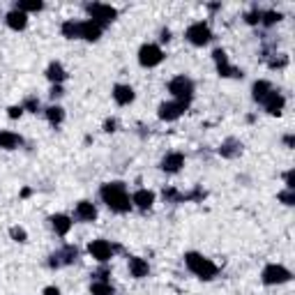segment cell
<instances>
[{"mask_svg": "<svg viewBox=\"0 0 295 295\" xmlns=\"http://www.w3.org/2000/svg\"><path fill=\"white\" fill-rule=\"evenodd\" d=\"M159 39H162V42H169V39H171V33H169V30H162V37H159Z\"/></svg>", "mask_w": 295, "mask_h": 295, "instance_id": "cell-42", "label": "cell"}, {"mask_svg": "<svg viewBox=\"0 0 295 295\" xmlns=\"http://www.w3.org/2000/svg\"><path fill=\"white\" fill-rule=\"evenodd\" d=\"M187 111V106L185 104H180V102H164V104H159V111H157V115H159V120H166V122H173V120H178L182 113Z\"/></svg>", "mask_w": 295, "mask_h": 295, "instance_id": "cell-10", "label": "cell"}, {"mask_svg": "<svg viewBox=\"0 0 295 295\" xmlns=\"http://www.w3.org/2000/svg\"><path fill=\"white\" fill-rule=\"evenodd\" d=\"M212 60L217 62V67H222V65H226V62H229V55H226L224 49H214L212 51Z\"/></svg>", "mask_w": 295, "mask_h": 295, "instance_id": "cell-32", "label": "cell"}, {"mask_svg": "<svg viewBox=\"0 0 295 295\" xmlns=\"http://www.w3.org/2000/svg\"><path fill=\"white\" fill-rule=\"evenodd\" d=\"M88 14H90V21H95L99 28H106L115 21L118 10L111 5H104V3H93V5H88Z\"/></svg>", "mask_w": 295, "mask_h": 295, "instance_id": "cell-4", "label": "cell"}, {"mask_svg": "<svg viewBox=\"0 0 295 295\" xmlns=\"http://www.w3.org/2000/svg\"><path fill=\"white\" fill-rule=\"evenodd\" d=\"M164 60V51L159 44H143L138 49V65L141 67H157L159 62Z\"/></svg>", "mask_w": 295, "mask_h": 295, "instance_id": "cell-7", "label": "cell"}, {"mask_svg": "<svg viewBox=\"0 0 295 295\" xmlns=\"http://www.w3.org/2000/svg\"><path fill=\"white\" fill-rule=\"evenodd\" d=\"M49 222H51V226H53V231L58 235H67L71 231V219L67 217V214H53Z\"/></svg>", "mask_w": 295, "mask_h": 295, "instance_id": "cell-20", "label": "cell"}, {"mask_svg": "<svg viewBox=\"0 0 295 295\" xmlns=\"http://www.w3.org/2000/svg\"><path fill=\"white\" fill-rule=\"evenodd\" d=\"M102 30L104 28H99L95 21L86 19V21H79V37L86 39V42H97L102 37Z\"/></svg>", "mask_w": 295, "mask_h": 295, "instance_id": "cell-11", "label": "cell"}, {"mask_svg": "<svg viewBox=\"0 0 295 295\" xmlns=\"http://www.w3.org/2000/svg\"><path fill=\"white\" fill-rule=\"evenodd\" d=\"M284 145H286V148H293V145H295V138L290 136V134H288V136H284Z\"/></svg>", "mask_w": 295, "mask_h": 295, "instance_id": "cell-41", "label": "cell"}, {"mask_svg": "<svg viewBox=\"0 0 295 295\" xmlns=\"http://www.w3.org/2000/svg\"><path fill=\"white\" fill-rule=\"evenodd\" d=\"M217 71H219V77H224V79H238V77H242V69L233 67L231 62H226V65L217 67Z\"/></svg>", "mask_w": 295, "mask_h": 295, "instance_id": "cell-28", "label": "cell"}, {"mask_svg": "<svg viewBox=\"0 0 295 295\" xmlns=\"http://www.w3.org/2000/svg\"><path fill=\"white\" fill-rule=\"evenodd\" d=\"M7 115H10L12 120L21 118V115H23V106H10V109H7Z\"/></svg>", "mask_w": 295, "mask_h": 295, "instance_id": "cell-36", "label": "cell"}, {"mask_svg": "<svg viewBox=\"0 0 295 295\" xmlns=\"http://www.w3.org/2000/svg\"><path fill=\"white\" fill-rule=\"evenodd\" d=\"M88 252H90V256L99 263H109L111 258H113V247H111V242L102 240V238L90 242V245H88Z\"/></svg>", "mask_w": 295, "mask_h": 295, "instance_id": "cell-8", "label": "cell"}, {"mask_svg": "<svg viewBox=\"0 0 295 295\" xmlns=\"http://www.w3.org/2000/svg\"><path fill=\"white\" fill-rule=\"evenodd\" d=\"M185 265L189 268V272H194L198 279H203V281L214 279L217 277V272H219V268L210 261V258H205L203 254H196V252H187L185 254Z\"/></svg>", "mask_w": 295, "mask_h": 295, "instance_id": "cell-2", "label": "cell"}, {"mask_svg": "<svg viewBox=\"0 0 295 295\" xmlns=\"http://www.w3.org/2000/svg\"><path fill=\"white\" fill-rule=\"evenodd\" d=\"M42 295H60V288H55V286H46L42 290Z\"/></svg>", "mask_w": 295, "mask_h": 295, "instance_id": "cell-39", "label": "cell"}, {"mask_svg": "<svg viewBox=\"0 0 295 295\" xmlns=\"http://www.w3.org/2000/svg\"><path fill=\"white\" fill-rule=\"evenodd\" d=\"M77 258H79V249L74 245H67V247H62L60 252H55L53 256H51L49 265L51 268H62V265H71Z\"/></svg>", "mask_w": 295, "mask_h": 295, "instance_id": "cell-9", "label": "cell"}, {"mask_svg": "<svg viewBox=\"0 0 295 295\" xmlns=\"http://www.w3.org/2000/svg\"><path fill=\"white\" fill-rule=\"evenodd\" d=\"M182 166H185V155L182 153H169L162 159V171H166V173H178Z\"/></svg>", "mask_w": 295, "mask_h": 295, "instance_id": "cell-15", "label": "cell"}, {"mask_svg": "<svg viewBox=\"0 0 295 295\" xmlns=\"http://www.w3.org/2000/svg\"><path fill=\"white\" fill-rule=\"evenodd\" d=\"M62 35H65L67 39H77L79 37V21H74V19H69V21L62 23Z\"/></svg>", "mask_w": 295, "mask_h": 295, "instance_id": "cell-27", "label": "cell"}, {"mask_svg": "<svg viewBox=\"0 0 295 295\" xmlns=\"http://www.w3.org/2000/svg\"><path fill=\"white\" fill-rule=\"evenodd\" d=\"M272 90H274V88L270 86V81H256V83L252 86V97H254V102L263 104V99L268 97Z\"/></svg>", "mask_w": 295, "mask_h": 295, "instance_id": "cell-22", "label": "cell"}, {"mask_svg": "<svg viewBox=\"0 0 295 295\" xmlns=\"http://www.w3.org/2000/svg\"><path fill=\"white\" fill-rule=\"evenodd\" d=\"M245 21L249 23V26H258L261 23V10H252L245 14Z\"/></svg>", "mask_w": 295, "mask_h": 295, "instance_id": "cell-33", "label": "cell"}, {"mask_svg": "<svg viewBox=\"0 0 295 295\" xmlns=\"http://www.w3.org/2000/svg\"><path fill=\"white\" fill-rule=\"evenodd\" d=\"M288 65V58L286 55H279V58H272V60L268 62V67L270 69H277V67H286Z\"/></svg>", "mask_w": 295, "mask_h": 295, "instance_id": "cell-35", "label": "cell"}, {"mask_svg": "<svg viewBox=\"0 0 295 295\" xmlns=\"http://www.w3.org/2000/svg\"><path fill=\"white\" fill-rule=\"evenodd\" d=\"M99 196L106 203V208L118 214H125L131 210V196L127 194L125 182H106L99 189Z\"/></svg>", "mask_w": 295, "mask_h": 295, "instance_id": "cell-1", "label": "cell"}, {"mask_svg": "<svg viewBox=\"0 0 295 295\" xmlns=\"http://www.w3.org/2000/svg\"><path fill=\"white\" fill-rule=\"evenodd\" d=\"M19 145H21V136H19V134L7 131V129L0 131V148H3V150H17Z\"/></svg>", "mask_w": 295, "mask_h": 295, "instance_id": "cell-21", "label": "cell"}, {"mask_svg": "<svg viewBox=\"0 0 295 295\" xmlns=\"http://www.w3.org/2000/svg\"><path fill=\"white\" fill-rule=\"evenodd\" d=\"M277 198H279L281 203H284V205H293V203H295V189L279 191V194H277Z\"/></svg>", "mask_w": 295, "mask_h": 295, "instance_id": "cell-31", "label": "cell"}, {"mask_svg": "<svg viewBox=\"0 0 295 295\" xmlns=\"http://www.w3.org/2000/svg\"><path fill=\"white\" fill-rule=\"evenodd\" d=\"M281 21V12H274V10H270V12H261V23L263 26H274V23H279Z\"/></svg>", "mask_w": 295, "mask_h": 295, "instance_id": "cell-29", "label": "cell"}, {"mask_svg": "<svg viewBox=\"0 0 295 295\" xmlns=\"http://www.w3.org/2000/svg\"><path fill=\"white\" fill-rule=\"evenodd\" d=\"M155 203V191L150 189H136L131 194V205H136L138 210H150Z\"/></svg>", "mask_w": 295, "mask_h": 295, "instance_id": "cell-13", "label": "cell"}, {"mask_svg": "<svg viewBox=\"0 0 295 295\" xmlns=\"http://www.w3.org/2000/svg\"><path fill=\"white\" fill-rule=\"evenodd\" d=\"M284 180H286V189H295V173L293 171H288V173L284 175Z\"/></svg>", "mask_w": 295, "mask_h": 295, "instance_id": "cell-37", "label": "cell"}, {"mask_svg": "<svg viewBox=\"0 0 295 295\" xmlns=\"http://www.w3.org/2000/svg\"><path fill=\"white\" fill-rule=\"evenodd\" d=\"M134 88L131 86H125V83H118V86L113 88V99H115V104L118 106H127L134 102Z\"/></svg>", "mask_w": 295, "mask_h": 295, "instance_id": "cell-14", "label": "cell"}, {"mask_svg": "<svg viewBox=\"0 0 295 295\" xmlns=\"http://www.w3.org/2000/svg\"><path fill=\"white\" fill-rule=\"evenodd\" d=\"M240 153H242V143L235 141V138H229V141L222 143V148H219V155H222V157H238Z\"/></svg>", "mask_w": 295, "mask_h": 295, "instance_id": "cell-23", "label": "cell"}, {"mask_svg": "<svg viewBox=\"0 0 295 295\" xmlns=\"http://www.w3.org/2000/svg\"><path fill=\"white\" fill-rule=\"evenodd\" d=\"M129 272L134 279H143L150 272V265H148V261L141 256H129Z\"/></svg>", "mask_w": 295, "mask_h": 295, "instance_id": "cell-16", "label": "cell"}, {"mask_svg": "<svg viewBox=\"0 0 295 295\" xmlns=\"http://www.w3.org/2000/svg\"><path fill=\"white\" fill-rule=\"evenodd\" d=\"M169 93L173 95L175 102L189 106L191 97H194V83H191V79H187L185 74H180V77H175L169 81Z\"/></svg>", "mask_w": 295, "mask_h": 295, "instance_id": "cell-3", "label": "cell"}, {"mask_svg": "<svg viewBox=\"0 0 295 295\" xmlns=\"http://www.w3.org/2000/svg\"><path fill=\"white\" fill-rule=\"evenodd\" d=\"M115 127H118V122H115V120H106L104 122V131H109V134H111V131H115Z\"/></svg>", "mask_w": 295, "mask_h": 295, "instance_id": "cell-40", "label": "cell"}, {"mask_svg": "<svg viewBox=\"0 0 295 295\" xmlns=\"http://www.w3.org/2000/svg\"><path fill=\"white\" fill-rule=\"evenodd\" d=\"M10 238H12V240H17V242H26L28 240V233H26V229H21V226H12V229H10Z\"/></svg>", "mask_w": 295, "mask_h": 295, "instance_id": "cell-30", "label": "cell"}, {"mask_svg": "<svg viewBox=\"0 0 295 295\" xmlns=\"http://www.w3.org/2000/svg\"><path fill=\"white\" fill-rule=\"evenodd\" d=\"M49 95L55 99V97H62V95H65V90H62V86H53V88H51V93H49Z\"/></svg>", "mask_w": 295, "mask_h": 295, "instance_id": "cell-38", "label": "cell"}, {"mask_svg": "<svg viewBox=\"0 0 295 295\" xmlns=\"http://www.w3.org/2000/svg\"><path fill=\"white\" fill-rule=\"evenodd\" d=\"M46 79H49V81L53 83V86H60V83L67 79L65 67H62L60 62H51V65L46 67Z\"/></svg>", "mask_w": 295, "mask_h": 295, "instance_id": "cell-19", "label": "cell"}, {"mask_svg": "<svg viewBox=\"0 0 295 295\" xmlns=\"http://www.w3.org/2000/svg\"><path fill=\"white\" fill-rule=\"evenodd\" d=\"M74 214H77L81 222H95V219H97V208H95L90 201H79Z\"/></svg>", "mask_w": 295, "mask_h": 295, "instance_id": "cell-17", "label": "cell"}, {"mask_svg": "<svg viewBox=\"0 0 295 295\" xmlns=\"http://www.w3.org/2000/svg\"><path fill=\"white\" fill-rule=\"evenodd\" d=\"M185 37H187V42L194 44V46H205V44H210V39H212V30H210L208 23L196 21L187 28Z\"/></svg>", "mask_w": 295, "mask_h": 295, "instance_id": "cell-6", "label": "cell"}, {"mask_svg": "<svg viewBox=\"0 0 295 295\" xmlns=\"http://www.w3.org/2000/svg\"><path fill=\"white\" fill-rule=\"evenodd\" d=\"M46 120L51 122V125H60L62 120H65V111H62V106H49L46 109Z\"/></svg>", "mask_w": 295, "mask_h": 295, "instance_id": "cell-25", "label": "cell"}, {"mask_svg": "<svg viewBox=\"0 0 295 295\" xmlns=\"http://www.w3.org/2000/svg\"><path fill=\"white\" fill-rule=\"evenodd\" d=\"M39 109V99L37 97H28L26 102H23V111H30V113H37Z\"/></svg>", "mask_w": 295, "mask_h": 295, "instance_id": "cell-34", "label": "cell"}, {"mask_svg": "<svg viewBox=\"0 0 295 295\" xmlns=\"http://www.w3.org/2000/svg\"><path fill=\"white\" fill-rule=\"evenodd\" d=\"M14 10L23 12V14H28V12H39V10H44V3L42 0H19L17 5H14Z\"/></svg>", "mask_w": 295, "mask_h": 295, "instance_id": "cell-24", "label": "cell"}, {"mask_svg": "<svg viewBox=\"0 0 295 295\" xmlns=\"http://www.w3.org/2000/svg\"><path fill=\"white\" fill-rule=\"evenodd\" d=\"M290 270L284 268V265H279V263H268L265 268H263L261 272V279L263 284L268 286H279V284H286V281H290Z\"/></svg>", "mask_w": 295, "mask_h": 295, "instance_id": "cell-5", "label": "cell"}, {"mask_svg": "<svg viewBox=\"0 0 295 295\" xmlns=\"http://www.w3.org/2000/svg\"><path fill=\"white\" fill-rule=\"evenodd\" d=\"M90 293L93 295H113V286H111L109 281H99V279H95L93 284H90Z\"/></svg>", "mask_w": 295, "mask_h": 295, "instance_id": "cell-26", "label": "cell"}, {"mask_svg": "<svg viewBox=\"0 0 295 295\" xmlns=\"http://www.w3.org/2000/svg\"><path fill=\"white\" fill-rule=\"evenodd\" d=\"M284 104H286V97L281 93H277V90H272L268 97L263 99V106H265V111H268L270 115H279L284 111Z\"/></svg>", "mask_w": 295, "mask_h": 295, "instance_id": "cell-12", "label": "cell"}, {"mask_svg": "<svg viewBox=\"0 0 295 295\" xmlns=\"http://www.w3.org/2000/svg\"><path fill=\"white\" fill-rule=\"evenodd\" d=\"M5 23L12 28V30H26L28 14H23V12H19V10H12V12H7Z\"/></svg>", "mask_w": 295, "mask_h": 295, "instance_id": "cell-18", "label": "cell"}]
</instances>
